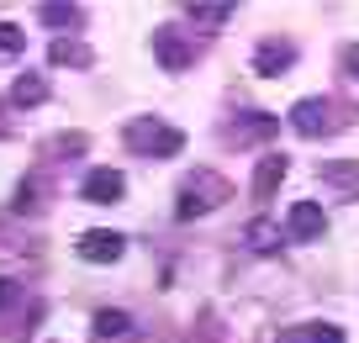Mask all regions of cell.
I'll use <instances>...</instances> for the list:
<instances>
[{
	"label": "cell",
	"instance_id": "52a82bcc",
	"mask_svg": "<svg viewBox=\"0 0 359 343\" xmlns=\"http://www.w3.org/2000/svg\"><path fill=\"white\" fill-rule=\"evenodd\" d=\"M291 64H296V48L291 43H259V53H254L259 74H285Z\"/></svg>",
	"mask_w": 359,
	"mask_h": 343
},
{
	"label": "cell",
	"instance_id": "7c38bea8",
	"mask_svg": "<svg viewBox=\"0 0 359 343\" xmlns=\"http://www.w3.org/2000/svg\"><path fill=\"white\" fill-rule=\"evenodd\" d=\"M122 332H133L127 311H95V338H122Z\"/></svg>",
	"mask_w": 359,
	"mask_h": 343
},
{
	"label": "cell",
	"instance_id": "6da1fadb",
	"mask_svg": "<svg viewBox=\"0 0 359 343\" xmlns=\"http://www.w3.org/2000/svg\"><path fill=\"white\" fill-rule=\"evenodd\" d=\"M227 196H233L227 180H217L212 169H196V175L185 180V190H180V201H175V217L180 222H196V217H206L212 206H222Z\"/></svg>",
	"mask_w": 359,
	"mask_h": 343
},
{
	"label": "cell",
	"instance_id": "ac0fdd59",
	"mask_svg": "<svg viewBox=\"0 0 359 343\" xmlns=\"http://www.w3.org/2000/svg\"><path fill=\"white\" fill-rule=\"evenodd\" d=\"M16 296H22V285H16V280H6V275H0V311H6V307H16Z\"/></svg>",
	"mask_w": 359,
	"mask_h": 343
},
{
	"label": "cell",
	"instance_id": "9c48e42d",
	"mask_svg": "<svg viewBox=\"0 0 359 343\" xmlns=\"http://www.w3.org/2000/svg\"><path fill=\"white\" fill-rule=\"evenodd\" d=\"M323 180H327L333 190H344V196H359V164H348V159L323 164Z\"/></svg>",
	"mask_w": 359,
	"mask_h": 343
},
{
	"label": "cell",
	"instance_id": "5bb4252c",
	"mask_svg": "<svg viewBox=\"0 0 359 343\" xmlns=\"http://www.w3.org/2000/svg\"><path fill=\"white\" fill-rule=\"evenodd\" d=\"M248 243H254V248H264V254H275V248L285 243V233L275 227V222H254V227H248Z\"/></svg>",
	"mask_w": 359,
	"mask_h": 343
},
{
	"label": "cell",
	"instance_id": "30bf717a",
	"mask_svg": "<svg viewBox=\"0 0 359 343\" xmlns=\"http://www.w3.org/2000/svg\"><path fill=\"white\" fill-rule=\"evenodd\" d=\"M280 175H285V159H280V154H269L264 164H259V175H254V196L269 201L275 190H280Z\"/></svg>",
	"mask_w": 359,
	"mask_h": 343
},
{
	"label": "cell",
	"instance_id": "ba28073f",
	"mask_svg": "<svg viewBox=\"0 0 359 343\" xmlns=\"http://www.w3.org/2000/svg\"><path fill=\"white\" fill-rule=\"evenodd\" d=\"M280 343H348L344 328H333V322H306V328H291Z\"/></svg>",
	"mask_w": 359,
	"mask_h": 343
},
{
	"label": "cell",
	"instance_id": "3957f363",
	"mask_svg": "<svg viewBox=\"0 0 359 343\" xmlns=\"http://www.w3.org/2000/svg\"><path fill=\"white\" fill-rule=\"evenodd\" d=\"M79 259H90V264H116V259L127 254V238L111 233V227H90V233H79Z\"/></svg>",
	"mask_w": 359,
	"mask_h": 343
},
{
	"label": "cell",
	"instance_id": "277c9868",
	"mask_svg": "<svg viewBox=\"0 0 359 343\" xmlns=\"http://www.w3.org/2000/svg\"><path fill=\"white\" fill-rule=\"evenodd\" d=\"M327 233V217L317 201H296L291 211H285V238H296V243H317V238Z\"/></svg>",
	"mask_w": 359,
	"mask_h": 343
},
{
	"label": "cell",
	"instance_id": "8fae6325",
	"mask_svg": "<svg viewBox=\"0 0 359 343\" xmlns=\"http://www.w3.org/2000/svg\"><path fill=\"white\" fill-rule=\"evenodd\" d=\"M43 100H48V85L37 74H22L11 85V106H43Z\"/></svg>",
	"mask_w": 359,
	"mask_h": 343
},
{
	"label": "cell",
	"instance_id": "e0dca14e",
	"mask_svg": "<svg viewBox=\"0 0 359 343\" xmlns=\"http://www.w3.org/2000/svg\"><path fill=\"white\" fill-rule=\"evenodd\" d=\"M53 58L58 64H74V69L90 64V53H79V43H53Z\"/></svg>",
	"mask_w": 359,
	"mask_h": 343
},
{
	"label": "cell",
	"instance_id": "4fadbf2b",
	"mask_svg": "<svg viewBox=\"0 0 359 343\" xmlns=\"http://www.w3.org/2000/svg\"><path fill=\"white\" fill-rule=\"evenodd\" d=\"M227 16H233L227 0H222V6H217V0H196V6H191V22H201V27H222Z\"/></svg>",
	"mask_w": 359,
	"mask_h": 343
},
{
	"label": "cell",
	"instance_id": "d6986e66",
	"mask_svg": "<svg viewBox=\"0 0 359 343\" xmlns=\"http://www.w3.org/2000/svg\"><path fill=\"white\" fill-rule=\"evenodd\" d=\"M344 64H348V74H359V43L348 48V58H344Z\"/></svg>",
	"mask_w": 359,
	"mask_h": 343
},
{
	"label": "cell",
	"instance_id": "7a4b0ae2",
	"mask_svg": "<svg viewBox=\"0 0 359 343\" xmlns=\"http://www.w3.org/2000/svg\"><path fill=\"white\" fill-rule=\"evenodd\" d=\"M127 148H133V154H148V159H175L180 148H185V133L158 122V116H137V122L127 127Z\"/></svg>",
	"mask_w": 359,
	"mask_h": 343
},
{
	"label": "cell",
	"instance_id": "5b68a950",
	"mask_svg": "<svg viewBox=\"0 0 359 343\" xmlns=\"http://www.w3.org/2000/svg\"><path fill=\"white\" fill-rule=\"evenodd\" d=\"M122 175H116V169H95V175L85 180V185H79V196L85 201H101V206H111V201H122Z\"/></svg>",
	"mask_w": 359,
	"mask_h": 343
},
{
	"label": "cell",
	"instance_id": "8992f818",
	"mask_svg": "<svg viewBox=\"0 0 359 343\" xmlns=\"http://www.w3.org/2000/svg\"><path fill=\"white\" fill-rule=\"evenodd\" d=\"M291 122L302 127L306 137H327V100H323V95H312V100H296Z\"/></svg>",
	"mask_w": 359,
	"mask_h": 343
},
{
	"label": "cell",
	"instance_id": "9a60e30c",
	"mask_svg": "<svg viewBox=\"0 0 359 343\" xmlns=\"http://www.w3.org/2000/svg\"><path fill=\"white\" fill-rule=\"evenodd\" d=\"M22 48H27V32H22L16 22H0V53H6V58H16Z\"/></svg>",
	"mask_w": 359,
	"mask_h": 343
},
{
	"label": "cell",
	"instance_id": "2e32d148",
	"mask_svg": "<svg viewBox=\"0 0 359 343\" xmlns=\"http://www.w3.org/2000/svg\"><path fill=\"white\" fill-rule=\"evenodd\" d=\"M43 22L48 27H69V22H74V6H69V0H48V6H43Z\"/></svg>",
	"mask_w": 359,
	"mask_h": 343
}]
</instances>
